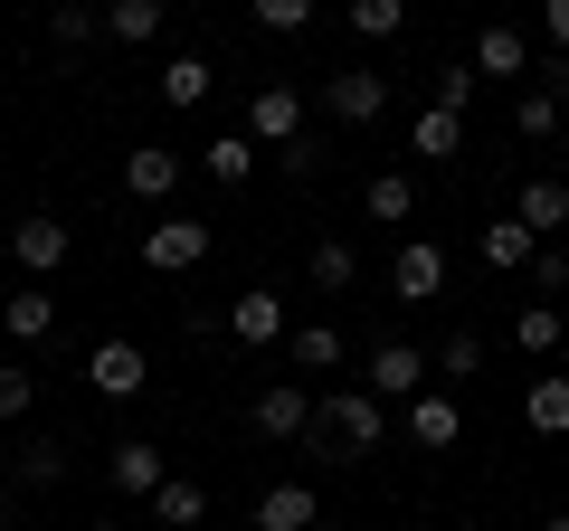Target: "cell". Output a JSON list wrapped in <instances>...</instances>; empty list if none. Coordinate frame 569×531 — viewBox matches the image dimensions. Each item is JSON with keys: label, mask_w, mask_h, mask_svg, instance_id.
<instances>
[{"label": "cell", "mask_w": 569, "mask_h": 531, "mask_svg": "<svg viewBox=\"0 0 569 531\" xmlns=\"http://www.w3.org/2000/svg\"><path fill=\"white\" fill-rule=\"evenodd\" d=\"M541 531H569V512H550V522H541Z\"/></svg>", "instance_id": "cell-40"}, {"label": "cell", "mask_w": 569, "mask_h": 531, "mask_svg": "<svg viewBox=\"0 0 569 531\" xmlns=\"http://www.w3.org/2000/svg\"><path fill=\"white\" fill-rule=\"evenodd\" d=\"M380 447H389V409L370 399L361 380L332 389V399H313V437H305V455H380Z\"/></svg>", "instance_id": "cell-1"}, {"label": "cell", "mask_w": 569, "mask_h": 531, "mask_svg": "<svg viewBox=\"0 0 569 531\" xmlns=\"http://www.w3.org/2000/svg\"><path fill=\"white\" fill-rule=\"evenodd\" d=\"M408 437H418L427 455H447V447H466V409H456L447 389H418V399H408Z\"/></svg>", "instance_id": "cell-12"}, {"label": "cell", "mask_w": 569, "mask_h": 531, "mask_svg": "<svg viewBox=\"0 0 569 531\" xmlns=\"http://www.w3.org/2000/svg\"><path fill=\"white\" fill-rule=\"evenodd\" d=\"M560 342H569V313L560 304H522V313H512V351H522V361H550Z\"/></svg>", "instance_id": "cell-20"}, {"label": "cell", "mask_w": 569, "mask_h": 531, "mask_svg": "<svg viewBox=\"0 0 569 531\" xmlns=\"http://www.w3.org/2000/svg\"><path fill=\"white\" fill-rule=\"evenodd\" d=\"M162 20H171L162 0H104V39H123V48H152Z\"/></svg>", "instance_id": "cell-26"}, {"label": "cell", "mask_w": 569, "mask_h": 531, "mask_svg": "<svg viewBox=\"0 0 569 531\" xmlns=\"http://www.w3.org/2000/svg\"><path fill=\"white\" fill-rule=\"evenodd\" d=\"M10 465H20V484H29V493H48V484L67 474V455H58V437H29V447L10 455Z\"/></svg>", "instance_id": "cell-32"}, {"label": "cell", "mask_w": 569, "mask_h": 531, "mask_svg": "<svg viewBox=\"0 0 569 531\" xmlns=\"http://www.w3.org/2000/svg\"><path fill=\"white\" fill-rule=\"evenodd\" d=\"M342 29H351L361 48H380V39H399V29H408V0H351Z\"/></svg>", "instance_id": "cell-28"}, {"label": "cell", "mask_w": 569, "mask_h": 531, "mask_svg": "<svg viewBox=\"0 0 569 531\" xmlns=\"http://www.w3.org/2000/svg\"><path fill=\"white\" fill-rule=\"evenodd\" d=\"M209 86H219V67H209L200 48H171V58H162V104H171V114L209 104Z\"/></svg>", "instance_id": "cell-16"}, {"label": "cell", "mask_w": 569, "mask_h": 531, "mask_svg": "<svg viewBox=\"0 0 569 531\" xmlns=\"http://www.w3.org/2000/svg\"><path fill=\"white\" fill-rule=\"evenodd\" d=\"M475 257H485L493 275H512V266H531V257H541V238H531V228H522V219L503 209V219H493L485 238H475Z\"/></svg>", "instance_id": "cell-19"}, {"label": "cell", "mask_w": 569, "mask_h": 531, "mask_svg": "<svg viewBox=\"0 0 569 531\" xmlns=\"http://www.w3.org/2000/svg\"><path fill=\"white\" fill-rule=\"evenodd\" d=\"M86 39H104V10H86V0H58V10H48V48H86Z\"/></svg>", "instance_id": "cell-30"}, {"label": "cell", "mask_w": 569, "mask_h": 531, "mask_svg": "<svg viewBox=\"0 0 569 531\" xmlns=\"http://www.w3.org/2000/svg\"><path fill=\"white\" fill-rule=\"evenodd\" d=\"M86 389H96V399H142V389H152V351L142 342H96L86 351Z\"/></svg>", "instance_id": "cell-6"}, {"label": "cell", "mask_w": 569, "mask_h": 531, "mask_svg": "<svg viewBox=\"0 0 569 531\" xmlns=\"http://www.w3.org/2000/svg\"><path fill=\"white\" fill-rule=\"evenodd\" d=\"M361 209H370L380 228H408V219H418V181H408V171H370V181H361Z\"/></svg>", "instance_id": "cell-18"}, {"label": "cell", "mask_w": 569, "mask_h": 531, "mask_svg": "<svg viewBox=\"0 0 569 531\" xmlns=\"http://www.w3.org/2000/svg\"><path fill=\"white\" fill-rule=\"evenodd\" d=\"M200 257H209V219H190V209H162V219L142 228V266L152 275H190Z\"/></svg>", "instance_id": "cell-2"}, {"label": "cell", "mask_w": 569, "mask_h": 531, "mask_svg": "<svg viewBox=\"0 0 569 531\" xmlns=\"http://www.w3.org/2000/svg\"><path fill=\"white\" fill-rule=\"evenodd\" d=\"M10 455H20V447H10V428H0V474H10Z\"/></svg>", "instance_id": "cell-39"}, {"label": "cell", "mask_w": 569, "mask_h": 531, "mask_svg": "<svg viewBox=\"0 0 569 531\" xmlns=\"http://www.w3.org/2000/svg\"><path fill=\"white\" fill-rule=\"evenodd\" d=\"M313 531H332V522H313Z\"/></svg>", "instance_id": "cell-43"}, {"label": "cell", "mask_w": 569, "mask_h": 531, "mask_svg": "<svg viewBox=\"0 0 569 531\" xmlns=\"http://www.w3.org/2000/svg\"><path fill=\"white\" fill-rule=\"evenodd\" d=\"M560 123H569L560 86H522V96H512V133H522V143H560Z\"/></svg>", "instance_id": "cell-17"}, {"label": "cell", "mask_w": 569, "mask_h": 531, "mask_svg": "<svg viewBox=\"0 0 569 531\" xmlns=\"http://www.w3.org/2000/svg\"><path fill=\"white\" fill-rule=\"evenodd\" d=\"M284 361H295V370H313V380H323V370H342L351 351H342V332H332V323H295V332H284Z\"/></svg>", "instance_id": "cell-24"}, {"label": "cell", "mask_w": 569, "mask_h": 531, "mask_svg": "<svg viewBox=\"0 0 569 531\" xmlns=\"http://www.w3.org/2000/svg\"><path fill=\"white\" fill-rule=\"evenodd\" d=\"M361 389L380 399V409H408V399L427 389V351H418V342H380V351L361 361Z\"/></svg>", "instance_id": "cell-7"}, {"label": "cell", "mask_w": 569, "mask_h": 531, "mask_svg": "<svg viewBox=\"0 0 569 531\" xmlns=\"http://www.w3.org/2000/svg\"><path fill=\"white\" fill-rule=\"evenodd\" d=\"M541 39H550V48H569V0H550V10H541Z\"/></svg>", "instance_id": "cell-38"}, {"label": "cell", "mask_w": 569, "mask_h": 531, "mask_svg": "<svg viewBox=\"0 0 569 531\" xmlns=\"http://www.w3.org/2000/svg\"><path fill=\"white\" fill-rule=\"evenodd\" d=\"M560 152H569V123H560Z\"/></svg>", "instance_id": "cell-42"}, {"label": "cell", "mask_w": 569, "mask_h": 531, "mask_svg": "<svg viewBox=\"0 0 569 531\" xmlns=\"http://www.w3.org/2000/svg\"><path fill=\"white\" fill-rule=\"evenodd\" d=\"M247 428L276 437V447H305V437H313V389L305 380H266L257 409H247Z\"/></svg>", "instance_id": "cell-4"}, {"label": "cell", "mask_w": 569, "mask_h": 531, "mask_svg": "<svg viewBox=\"0 0 569 531\" xmlns=\"http://www.w3.org/2000/svg\"><path fill=\"white\" fill-rule=\"evenodd\" d=\"M531 275H541V294H569V247H541V257H531Z\"/></svg>", "instance_id": "cell-37"}, {"label": "cell", "mask_w": 569, "mask_h": 531, "mask_svg": "<svg viewBox=\"0 0 569 531\" xmlns=\"http://www.w3.org/2000/svg\"><path fill=\"white\" fill-rule=\"evenodd\" d=\"M0 323H10V342H48V332H58V294H48V285H20L10 304H0Z\"/></svg>", "instance_id": "cell-23"}, {"label": "cell", "mask_w": 569, "mask_h": 531, "mask_svg": "<svg viewBox=\"0 0 569 531\" xmlns=\"http://www.w3.org/2000/svg\"><path fill=\"white\" fill-rule=\"evenodd\" d=\"M0 531H10V503H0Z\"/></svg>", "instance_id": "cell-41"}, {"label": "cell", "mask_w": 569, "mask_h": 531, "mask_svg": "<svg viewBox=\"0 0 569 531\" xmlns=\"http://www.w3.org/2000/svg\"><path fill=\"white\" fill-rule=\"evenodd\" d=\"M447 247L437 238H399V257H389V294H399V304H437V294H447Z\"/></svg>", "instance_id": "cell-8"}, {"label": "cell", "mask_w": 569, "mask_h": 531, "mask_svg": "<svg viewBox=\"0 0 569 531\" xmlns=\"http://www.w3.org/2000/svg\"><path fill=\"white\" fill-rule=\"evenodd\" d=\"M522 418H531V428H541V437H569V380H531Z\"/></svg>", "instance_id": "cell-31"}, {"label": "cell", "mask_w": 569, "mask_h": 531, "mask_svg": "<svg viewBox=\"0 0 569 531\" xmlns=\"http://www.w3.org/2000/svg\"><path fill=\"white\" fill-rule=\"evenodd\" d=\"M67 247H77V238H67V228L48 219V209H29V219L10 228V257L29 266V285H48V275H58V266H67Z\"/></svg>", "instance_id": "cell-11"}, {"label": "cell", "mask_w": 569, "mask_h": 531, "mask_svg": "<svg viewBox=\"0 0 569 531\" xmlns=\"http://www.w3.org/2000/svg\"><path fill=\"white\" fill-rule=\"evenodd\" d=\"M512 219H522L531 238L550 247V228H569V181H522V200H512Z\"/></svg>", "instance_id": "cell-22"}, {"label": "cell", "mask_w": 569, "mask_h": 531, "mask_svg": "<svg viewBox=\"0 0 569 531\" xmlns=\"http://www.w3.org/2000/svg\"><path fill=\"white\" fill-rule=\"evenodd\" d=\"M29 409H39V380H29L20 361H0V428H20Z\"/></svg>", "instance_id": "cell-33"}, {"label": "cell", "mask_w": 569, "mask_h": 531, "mask_svg": "<svg viewBox=\"0 0 569 531\" xmlns=\"http://www.w3.org/2000/svg\"><path fill=\"white\" fill-rule=\"evenodd\" d=\"M104 484H114L123 503H152V493L171 484V455L152 447V437H114V447H104Z\"/></svg>", "instance_id": "cell-5"}, {"label": "cell", "mask_w": 569, "mask_h": 531, "mask_svg": "<svg viewBox=\"0 0 569 531\" xmlns=\"http://www.w3.org/2000/svg\"><path fill=\"white\" fill-rule=\"evenodd\" d=\"M323 114L332 123H380L389 114V77H380V67H342V77H323Z\"/></svg>", "instance_id": "cell-9"}, {"label": "cell", "mask_w": 569, "mask_h": 531, "mask_svg": "<svg viewBox=\"0 0 569 531\" xmlns=\"http://www.w3.org/2000/svg\"><path fill=\"white\" fill-rule=\"evenodd\" d=\"M247 143L257 152H295L305 143V86H257V96H247Z\"/></svg>", "instance_id": "cell-3"}, {"label": "cell", "mask_w": 569, "mask_h": 531, "mask_svg": "<svg viewBox=\"0 0 569 531\" xmlns=\"http://www.w3.org/2000/svg\"><path fill=\"white\" fill-rule=\"evenodd\" d=\"M305 275H313V294H351V285H361V257H351V238H313Z\"/></svg>", "instance_id": "cell-25"}, {"label": "cell", "mask_w": 569, "mask_h": 531, "mask_svg": "<svg viewBox=\"0 0 569 531\" xmlns=\"http://www.w3.org/2000/svg\"><path fill=\"white\" fill-rule=\"evenodd\" d=\"M200 162H209V181H219V190H238L247 171H257V143H247V123H238V133H209Z\"/></svg>", "instance_id": "cell-29"}, {"label": "cell", "mask_w": 569, "mask_h": 531, "mask_svg": "<svg viewBox=\"0 0 569 531\" xmlns=\"http://www.w3.org/2000/svg\"><path fill=\"white\" fill-rule=\"evenodd\" d=\"M313 522H323V493H313V484H295V474L257 493V531H313Z\"/></svg>", "instance_id": "cell-13"}, {"label": "cell", "mask_w": 569, "mask_h": 531, "mask_svg": "<svg viewBox=\"0 0 569 531\" xmlns=\"http://www.w3.org/2000/svg\"><path fill=\"white\" fill-rule=\"evenodd\" d=\"M257 29L266 39H295V29H313V0H257Z\"/></svg>", "instance_id": "cell-35"}, {"label": "cell", "mask_w": 569, "mask_h": 531, "mask_svg": "<svg viewBox=\"0 0 569 531\" xmlns=\"http://www.w3.org/2000/svg\"><path fill=\"white\" fill-rule=\"evenodd\" d=\"M475 86H485L475 67H437V104H447V114H466V104H475Z\"/></svg>", "instance_id": "cell-36"}, {"label": "cell", "mask_w": 569, "mask_h": 531, "mask_svg": "<svg viewBox=\"0 0 569 531\" xmlns=\"http://www.w3.org/2000/svg\"><path fill=\"white\" fill-rule=\"evenodd\" d=\"M427 370H447V380H475V370H485V342H475V332H447Z\"/></svg>", "instance_id": "cell-34"}, {"label": "cell", "mask_w": 569, "mask_h": 531, "mask_svg": "<svg viewBox=\"0 0 569 531\" xmlns=\"http://www.w3.org/2000/svg\"><path fill=\"white\" fill-rule=\"evenodd\" d=\"M228 332H238L247 351H266V342H284V294H276V285H247L238 304H228Z\"/></svg>", "instance_id": "cell-15"}, {"label": "cell", "mask_w": 569, "mask_h": 531, "mask_svg": "<svg viewBox=\"0 0 569 531\" xmlns=\"http://www.w3.org/2000/svg\"><path fill=\"white\" fill-rule=\"evenodd\" d=\"M466 67H475V77H503V86H512V77H531V39H522L512 20H493V29H475V58H466Z\"/></svg>", "instance_id": "cell-14"}, {"label": "cell", "mask_w": 569, "mask_h": 531, "mask_svg": "<svg viewBox=\"0 0 569 531\" xmlns=\"http://www.w3.org/2000/svg\"><path fill=\"white\" fill-rule=\"evenodd\" d=\"M408 152H418V162H456V152H466V114H447V104H427V114L408 123Z\"/></svg>", "instance_id": "cell-21"}, {"label": "cell", "mask_w": 569, "mask_h": 531, "mask_svg": "<svg viewBox=\"0 0 569 531\" xmlns=\"http://www.w3.org/2000/svg\"><path fill=\"white\" fill-rule=\"evenodd\" d=\"M209 522V493L190 484V474H171L162 493H152V531H200Z\"/></svg>", "instance_id": "cell-27"}, {"label": "cell", "mask_w": 569, "mask_h": 531, "mask_svg": "<svg viewBox=\"0 0 569 531\" xmlns=\"http://www.w3.org/2000/svg\"><path fill=\"white\" fill-rule=\"evenodd\" d=\"M123 190H133L142 209H171V190H181V152H171V143H133V152H123Z\"/></svg>", "instance_id": "cell-10"}]
</instances>
